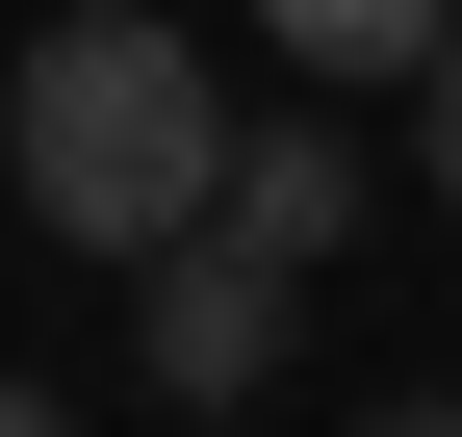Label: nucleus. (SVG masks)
<instances>
[{
  "label": "nucleus",
  "instance_id": "f257e3e1",
  "mask_svg": "<svg viewBox=\"0 0 462 437\" xmlns=\"http://www.w3.org/2000/svg\"><path fill=\"white\" fill-rule=\"evenodd\" d=\"M0 154H26V232H78V257H180L231 206V103L154 0H78L26 51V103H0Z\"/></svg>",
  "mask_w": 462,
  "mask_h": 437
},
{
  "label": "nucleus",
  "instance_id": "f03ea898",
  "mask_svg": "<svg viewBox=\"0 0 462 437\" xmlns=\"http://www.w3.org/2000/svg\"><path fill=\"white\" fill-rule=\"evenodd\" d=\"M129 360H154L180 412H231V386L282 360V257H257V232H180V257H129Z\"/></svg>",
  "mask_w": 462,
  "mask_h": 437
},
{
  "label": "nucleus",
  "instance_id": "7ed1b4c3",
  "mask_svg": "<svg viewBox=\"0 0 462 437\" xmlns=\"http://www.w3.org/2000/svg\"><path fill=\"white\" fill-rule=\"evenodd\" d=\"M206 232H257L282 284H309V257L360 232V103H309V129H231V206H206Z\"/></svg>",
  "mask_w": 462,
  "mask_h": 437
},
{
  "label": "nucleus",
  "instance_id": "20e7f679",
  "mask_svg": "<svg viewBox=\"0 0 462 437\" xmlns=\"http://www.w3.org/2000/svg\"><path fill=\"white\" fill-rule=\"evenodd\" d=\"M257 26L309 51L334 103H360V78H437V26H462V0H257Z\"/></svg>",
  "mask_w": 462,
  "mask_h": 437
},
{
  "label": "nucleus",
  "instance_id": "39448f33",
  "mask_svg": "<svg viewBox=\"0 0 462 437\" xmlns=\"http://www.w3.org/2000/svg\"><path fill=\"white\" fill-rule=\"evenodd\" d=\"M0 437H78V412H51V386H26V360H0Z\"/></svg>",
  "mask_w": 462,
  "mask_h": 437
},
{
  "label": "nucleus",
  "instance_id": "423d86ee",
  "mask_svg": "<svg viewBox=\"0 0 462 437\" xmlns=\"http://www.w3.org/2000/svg\"><path fill=\"white\" fill-rule=\"evenodd\" d=\"M437 181H462V26H437Z\"/></svg>",
  "mask_w": 462,
  "mask_h": 437
},
{
  "label": "nucleus",
  "instance_id": "0eeeda50",
  "mask_svg": "<svg viewBox=\"0 0 462 437\" xmlns=\"http://www.w3.org/2000/svg\"><path fill=\"white\" fill-rule=\"evenodd\" d=\"M360 437H462V412H437V386H411V412H360Z\"/></svg>",
  "mask_w": 462,
  "mask_h": 437
}]
</instances>
